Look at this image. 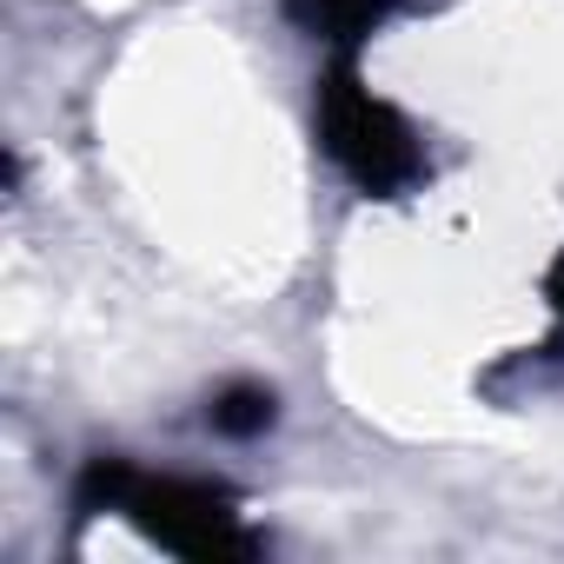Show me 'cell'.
Wrapping results in <instances>:
<instances>
[{"instance_id":"6da1fadb","label":"cell","mask_w":564,"mask_h":564,"mask_svg":"<svg viewBox=\"0 0 564 564\" xmlns=\"http://www.w3.org/2000/svg\"><path fill=\"white\" fill-rule=\"evenodd\" d=\"M333 140H339V153L359 166V180H372V186H392V180L412 166L405 133H399V127L386 120V107H372V100L333 107Z\"/></svg>"}]
</instances>
